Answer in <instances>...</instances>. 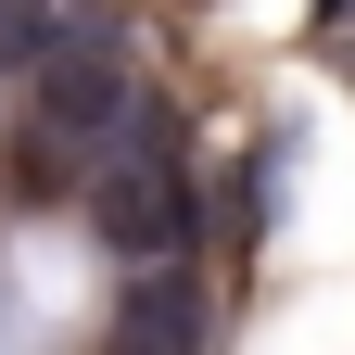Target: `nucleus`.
I'll list each match as a JSON object with an SVG mask.
<instances>
[{
	"instance_id": "f257e3e1",
	"label": "nucleus",
	"mask_w": 355,
	"mask_h": 355,
	"mask_svg": "<svg viewBox=\"0 0 355 355\" xmlns=\"http://www.w3.org/2000/svg\"><path fill=\"white\" fill-rule=\"evenodd\" d=\"M76 216H89L114 254H191V241H203V191H191V165H178V114L153 127V140H127V153L89 165Z\"/></svg>"
},
{
	"instance_id": "20e7f679",
	"label": "nucleus",
	"mask_w": 355,
	"mask_h": 355,
	"mask_svg": "<svg viewBox=\"0 0 355 355\" xmlns=\"http://www.w3.org/2000/svg\"><path fill=\"white\" fill-rule=\"evenodd\" d=\"M318 26H355V0H318Z\"/></svg>"
},
{
	"instance_id": "f03ea898",
	"label": "nucleus",
	"mask_w": 355,
	"mask_h": 355,
	"mask_svg": "<svg viewBox=\"0 0 355 355\" xmlns=\"http://www.w3.org/2000/svg\"><path fill=\"white\" fill-rule=\"evenodd\" d=\"M26 127H51L76 165H102V153H127V140H153L165 102H153L114 51H64V64H38V76H26Z\"/></svg>"
},
{
	"instance_id": "7ed1b4c3",
	"label": "nucleus",
	"mask_w": 355,
	"mask_h": 355,
	"mask_svg": "<svg viewBox=\"0 0 355 355\" xmlns=\"http://www.w3.org/2000/svg\"><path fill=\"white\" fill-rule=\"evenodd\" d=\"M114 343H203V279L191 254H127V304H114Z\"/></svg>"
}]
</instances>
